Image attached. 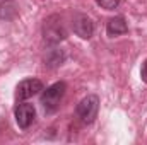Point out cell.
<instances>
[{"label":"cell","mask_w":147,"mask_h":145,"mask_svg":"<svg viewBox=\"0 0 147 145\" xmlns=\"http://www.w3.org/2000/svg\"><path fill=\"white\" fill-rule=\"evenodd\" d=\"M43 39L51 46L67 39V29H65L63 21L58 14H53V15L45 19V22H43Z\"/></svg>","instance_id":"cell-1"},{"label":"cell","mask_w":147,"mask_h":145,"mask_svg":"<svg viewBox=\"0 0 147 145\" xmlns=\"http://www.w3.org/2000/svg\"><path fill=\"white\" fill-rule=\"evenodd\" d=\"M65 91H67V84L62 82V80L60 82H55L50 87H46V89L41 91L39 101H41V106L45 109V113H53V111L58 109L60 101L65 96Z\"/></svg>","instance_id":"cell-2"},{"label":"cell","mask_w":147,"mask_h":145,"mask_svg":"<svg viewBox=\"0 0 147 145\" xmlns=\"http://www.w3.org/2000/svg\"><path fill=\"white\" fill-rule=\"evenodd\" d=\"M98 111H99V97L94 96V94L86 96V97L77 104V109H75L79 119H80L82 123H86V125L92 123V121L98 118Z\"/></svg>","instance_id":"cell-3"},{"label":"cell","mask_w":147,"mask_h":145,"mask_svg":"<svg viewBox=\"0 0 147 145\" xmlns=\"http://www.w3.org/2000/svg\"><path fill=\"white\" fill-rule=\"evenodd\" d=\"M14 116H16V123L21 130L29 128L34 123L36 118V108L31 103H19L14 109Z\"/></svg>","instance_id":"cell-4"},{"label":"cell","mask_w":147,"mask_h":145,"mask_svg":"<svg viewBox=\"0 0 147 145\" xmlns=\"http://www.w3.org/2000/svg\"><path fill=\"white\" fill-rule=\"evenodd\" d=\"M43 89L45 87H43L41 80H38V79H26V80L17 84V87H16V99L17 101H26V99L39 94Z\"/></svg>","instance_id":"cell-5"},{"label":"cell","mask_w":147,"mask_h":145,"mask_svg":"<svg viewBox=\"0 0 147 145\" xmlns=\"http://www.w3.org/2000/svg\"><path fill=\"white\" fill-rule=\"evenodd\" d=\"M72 31L82 39H89L92 38L94 33V22L87 14H75L72 17Z\"/></svg>","instance_id":"cell-6"},{"label":"cell","mask_w":147,"mask_h":145,"mask_svg":"<svg viewBox=\"0 0 147 145\" xmlns=\"http://www.w3.org/2000/svg\"><path fill=\"white\" fill-rule=\"evenodd\" d=\"M65 60H67L65 50L57 48V44H55L53 48H50V50L45 53V58H43V62H45V65H46L48 68H58L60 65H63Z\"/></svg>","instance_id":"cell-7"},{"label":"cell","mask_w":147,"mask_h":145,"mask_svg":"<svg viewBox=\"0 0 147 145\" xmlns=\"http://www.w3.org/2000/svg\"><path fill=\"white\" fill-rule=\"evenodd\" d=\"M128 33V24L127 21L121 17V15H116V17H111L106 24V34L110 38H116Z\"/></svg>","instance_id":"cell-8"},{"label":"cell","mask_w":147,"mask_h":145,"mask_svg":"<svg viewBox=\"0 0 147 145\" xmlns=\"http://www.w3.org/2000/svg\"><path fill=\"white\" fill-rule=\"evenodd\" d=\"M19 14V5L14 0H3L0 2V19L2 21H12Z\"/></svg>","instance_id":"cell-9"},{"label":"cell","mask_w":147,"mask_h":145,"mask_svg":"<svg viewBox=\"0 0 147 145\" xmlns=\"http://www.w3.org/2000/svg\"><path fill=\"white\" fill-rule=\"evenodd\" d=\"M120 2H121V0H96V3H98L99 7L106 9V10H115V9L120 5Z\"/></svg>","instance_id":"cell-10"},{"label":"cell","mask_w":147,"mask_h":145,"mask_svg":"<svg viewBox=\"0 0 147 145\" xmlns=\"http://www.w3.org/2000/svg\"><path fill=\"white\" fill-rule=\"evenodd\" d=\"M140 77H142V80L147 84V60L144 62V65H142V70H140Z\"/></svg>","instance_id":"cell-11"}]
</instances>
